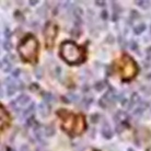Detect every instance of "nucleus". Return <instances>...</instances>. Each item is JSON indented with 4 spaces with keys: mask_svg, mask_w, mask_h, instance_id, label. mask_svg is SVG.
<instances>
[{
    "mask_svg": "<svg viewBox=\"0 0 151 151\" xmlns=\"http://www.w3.org/2000/svg\"><path fill=\"white\" fill-rule=\"evenodd\" d=\"M33 123H34V118H33V117H31V119H29V121H27V125L32 126V125H33Z\"/></svg>",
    "mask_w": 151,
    "mask_h": 151,
    "instance_id": "36",
    "label": "nucleus"
},
{
    "mask_svg": "<svg viewBox=\"0 0 151 151\" xmlns=\"http://www.w3.org/2000/svg\"><path fill=\"white\" fill-rule=\"evenodd\" d=\"M101 19L104 20V21H106V20L109 19V12L106 11V10H103L101 12Z\"/></svg>",
    "mask_w": 151,
    "mask_h": 151,
    "instance_id": "28",
    "label": "nucleus"
},
{
    "mask_svg": "<svg viewBox=\"0 0 151 151\" xmlns=\"http://www.w3.org/2000/svg\"><path fill=\"white\" fill-rule=\"evenodd\" d=\"M95 4L98 6V7H104L106 4L105 1H95Z\"/></svg>",
    "mask_w": 151,
    "mask_h": 151,
    "instance_id": "34",
    "label": "nucleus"
},
{
    "mask_svg": "<svg viewBox=\"0 0 151 151\" xmlns=\"http://www.w3.org/2000/svg\"><path fill=\"white\" fill-rule=\"evenodd\" d=\"M146 24L145 23H140V24H138V25H136V27H134V33L136 35H140L141 33H144L145 30H146Z\"/></svg>",
    "mask_w": 151,
    "mask_h": 151,
    "instance_id": "14",
    "label": "nucleus"
},
{
    "mask_svg": "<svg viewBox=\"0 0 151 151\" xmlns=\"http://www.w3.org/2000/svg\"><path fill=\"white\" fill-rule=\"evenodd\" d=\"M101 134H102V136L105 138V139H111L112 137H113V132H112V129H111L110 125L107 124V123H104L102 126V128H101Z\"/></svg>",
    "mask_w": 151,
    "mask_h": 151,
    "instance_id": "8",
    "label": "nucleus"
},
{
    "mask_svg": "<svg viewBox=\"0 0 151 151\" xmlns=\"http://www.w3.org/2000/svg\"><path fill=\"white\" fill-rule=\"evenodd\" d=\"M77 127L75 128V132L77 135H80L81 132L86 129V123H84V118H83V116H78V119H77Z\"/></svg>",
    "mask_w": 151,
    "mask_h": 151,
    "instance_id": "9",
    "label": "nucleus"
},
{
    "mask_svg": "<svg viewBox=\"0 0 151 151\" xmlns=\"http://www.w3.org/2000/svg\"><path fill=\"white\" fill-rule=\"evenodd\" d=\"M10 81V78H8L6 79V84H7V91H8V95L9 96H12V95L14 94L17 90H18V86H17V83L12 80L11 82H9Z\"/></svg>",
    "mask_w": 151,
    "mask_h": 151,
    "instance_id": "7",
    "label": "nucleus"
},
{
    "mask_svg": "<svg viewBox=\"0 0 151 151\" xmlns=\"http://www.w3.org/2000/svg\"><path fill=\"white\" fill-rule=\"evenodd\" d=\"M4 37L7 38V41H9V38L11 37V35H12L11 31H10L9 27H6V29L4 30Z\"/></svg>",
    "mask_w": 151,
    "mask_h": 151,
    "instance_id": "24",
    "label": "nucleus"
},
{
    "mask_svg": "<svg viewBox=\"0 0 151 151\" xmlns=\"http://www.w3.org/2000/svg\"><path fill=\"white\" fill-rule=\"evenodd\" d=\"M146 54H147V58L148 59H151V46L150 47H148L146 49Z\"/></svg>",
    "mask_w": 151,
    "mask_h": 151,
    "instance_id": "32",
    "label": "nucleus"
},
{
    "mask_svg": "<svg viewBox=\"0 0 151 151\" xmlns=\"http://www.w3.org/2000/svg\"><path fill=\"white\" fill-rule=\"evenodd\" d=\"M49 113H50V106H49V104H47L46 102H43L38 105V114L43 118L48 116Z\"/></svg>",
    "mask_w": 151,
    "mask_h": 151,
    "instance_id": "6",
    "label": "nucleus"
},
{
    "mask_svg": "<svg viewBox=\"0 0 151 151\" xmlns=\"http://www.w3.org/2000/svg\"><path fill=\"white\" fill-rule=\"evenodd\" d=\"M61 58L69 65H78L84 61V50L71 41L64 42L60 46Z\"/></svg>",
    "mask_w": 151,
    "mask_h": 151,
    "instance_id": "1",
    "label": "nucleus"
},
{
    "mask_svg": "<svg viewBox=\"0 0 151 151\" xmlns=\"http://www.w3.org/2000/svg\"><path fill=\"white\" fill-rule=\"evenodd\" d=\"M83 14V11H82V9L81 8H75V10H73V15H75L77 19H80L81 17H82Z\"/></svg>",
    "mask_w": 151,
    "mask_h": 151,
    "instance_id": "22",
    "label": "nucleus"
},
{
    "mask_svg": "<svg viewBox=\"0 0 151 151\" xmlns=\"http://www.w3.org/2000/svg\"><path fill=\"white\" fill-rule=\"evenodd\" d=\"M30 101H31L30 96H29V95H27V94L19 95V96L17 98V100H15V102L18 103V105H19L20 107H23V106L27 105V104L30 103Z\"/></svg>",
    "mask_w": 151,
    "mask_h": 151,
    "instance_id": "10",
    "label": "nucleus"
},
{
    "mask_svg": "<svg viewBox=\"0 0 151 151\" xmlns=\"http://www.w3.org/2000/svg\"><path fill=\"white\" fill-rule=\"evenodd\" d=\"M14 18H15V19L22 20V21L24 20V17H23L22 13H21L20 11H15V12H14Z\"/></svg>",
    "mask_w": 151,
    "mask_h": 151,
    "instance_id": "29",
    "label": "nucleus"
},
{
    "mask_svg": "<svg viewBox=\"0 0 151 151\" xmlns=\"http://www.w3.org/2000/svg\"><path fill=\"white\" fill-rule=\"evenodd\" d=\"M20 73H21V70L20 69H15L14 71H12V77L13 78H18L20 76Z\"/></svg>",
    "mask_w": 151,
    "mask_h": 151,
    "instance_id": "30",
    "label": "nucleus"
},
{
    "mask_svg": "<svg viewBox=\"0 0 151 151\" xmlns=\"http://www.w3.org/2000/svg\"><path fill=\"white\" fill-rule=\"evenodd\" d=\"M29 4H30V6L34 7V6H36V4H38V1L37 0H31V1H29Z\"/></svg>",
    "mask_w": 151,
    "mask_h": 151,
    "instance_id": "35",
    "label": "nucleus"
},
{
    "mask_svg": "<svg viewBox=\"0 0 151 151\" xmlns=\"http://www.w3.org/2000/svg\"><path fill=\"white\" fill-rule=\"evenodd\" d=\"M44 36H45L46 45L48 47H52L54 44V41H55V38L57 36V25H55L53 22L46 23Z\"/></svg>",
    "mask_w": 151,
    "mask_h": 151,
    "instance_id": "3",
    "label": "nucleus"
},
{
    "mask_svg": "<svg viewBox=\"0 0 151 151\" xmlns=\"http://www.w3.org/2000/svg\"><path fill=\"white\" fill-rule=\"evenodd\" d=\"M94 90L95 91H103L104 90V88H105V83L103 82V81H98V82H95V84H94Z\"/></svg>",
    "mask_w": 151,
    "mask_h": 151,
    "instance_id": "17",
    "label": "nucleus"
},
{
    "mask_svg": "<svg viewBox=\"0 0 151 151\" xmlns=\"http://www.w3.org/2000/svg\"><path fill=\"white\" fill-rule=\"evenodd\" d=\"M54 100H55V98H54V95L52 94V93L47 92V93H45V94H44V102H46L47 104L52 103Z\"/></svg>",
    "mask_w": 151,
    "mask_h": 151,
    "instance_id": "19",
    "label": "nucleus"
},
{
    "mask_svg": "<svg viewBox=\"0 0 151 151\" xmlns=\"http://www.w3.org/2000/svg\"><path fill=\"white\" fill-rule=\"evenodd\" d=\"M129 47H130V49H132V50H134V52H137V53H138V44H137L135 41L130 42V44H129Z\"/></svg>",
    "mask_w": 151,
    "mask_h": 151,
    "instance_id": "25",
    "label": "nucleus"
},
{
    "mask_svg": "<svg viewBox=\"0 0 151 151\" xmlns=\"http://www.w3.org/2000/svg\"><path fill=\"white\" fill-rule=\"evenodd\" d=\"M92 102H93L92 98H84L82 100V103L86 105V107H89V105H90V104H92Z\"/></svg>",
    "mask_w": 151,
    "mask_h": 151,
    "instance_id": "26",
    "label": "nucleus"
},
{
    "mask_svg": "<svg viewBox=\"0 0 151 151\" xmlns=\"http://www.w3.org/2000/svg\"><path fill=\"white\" fill-rule=\"evenodd\" d=\"M69 96H70V100L71 101H73V102H77L78 101V99H79V96L76 94H69Z\"/></svg>",
    "mask_w": 151,
    "mask_h": 151,
    "instance_id": "31",
    "label": "nucleus"
},
{
    "mask_svg": "<svg viewBox=\"0 0 151 151\" xmlns=\"http://www.w3.org/2000/svg\"><path fill=\"white\" fill-rule=\"evenodd\" d=\"M147 106H148V104L146 102L145 103L141 102L140 103V105H138L136 109H135V111H134V115H135V116H141L142 113L145 112V110L147 109Z\"/></svg>",
    "mask_w": 151,
    "mask_h": 151,
    "instance_id": "12",
    "label": "nucleus"
},
{
    "mask_svg": "<svg viewBox=\"0 0 151 151\" xmlns=\"http://www.w3.org/2000/svg\"><path fill=\"white\" fill-rule=\"evenodd\" d=\"M19 151H30V148L27 147V145H22V146L20 147V150Z\"/></svg>",
    "mask_w": 151,
    "mask_h": 151,
    "instance_id": "33",
    "label": "nucleus"
},
{
    "mask_svg": "<svg viewBox=\"0 0 151 151\" xmlns=\"http://www.w3.org/2000/svg\"><path fill=\"white\" fill-rule=\"evenodd\" d=\"M63 118V121H64V124H63V128L66 130V132H68V127H71L72 124H73V115H71L70 113L68 112H66V116L61 117Z\"/></svg>",
    "mask_w": 151,
    "mask_h": 151,
    "instance_id": "5",
    "label": "nucleus"
},
{
    "mask_svg": "<svg viewBox=\"0 0 151 151\" xmlns=\"http://www.w3.org/2000/svg\"><path fill=\"white\" fill-rule=\"evenodd\" d=\"M19 53L24 60L35 63L38 54V42L33 35H27L19 44Z\"/></svg>",
    "mask_w": 151,
    "mask_h": 151,
    "instance_id": "2",
    "label": "nucleus"
},
{
    "mask_svg": "<svg viewBox=\"0 0 151 151\" xmlns=\"http://www.w3.org/2000/svg\"><path fill=\"white\" fill-rule=\"evenodd\" d=\"M125 117H127L126 116V114H125L123 111H118V112L116 113V115H115V121L122 122V121H124L125 119Z\"/></svg>",
    "mask_w": 151,
    "mask_h": 151,
    "instance_id": "18",
    "label": "nucleus"
},
{
    "mask_svg": "<svg viewBox=\"0 0 151 151\" xmlns=\"http://www.w3.org/2000/svg\"><path fill=\"white\" fill-rule=\"evenodd\" d=\"M100 118H101V115L98 113H94L90 116V122L92 124H98L99 122H100Z\"/></svg>",
    "mask_w": 151,
    "mask_h": 151,
    "instance_id": "16",
    "label": "nucleus"
},
{
    "mask_svg": "<svg viewBox=\"0 0 151 151\" xmlns=\"http://www.w3.org/2000/svg\"><path fill=\"white\" fill-rule=\"evenodd\" d=\"M138 103H141V101H140V98H139V95H138V93H134V94L132 95V98H130V103H129V109L132 110V106L136 105V104H138Z\"/></svg>",
    "mask_w": 151,
    "mask_h": 151,
    "instance_id": "13",
    "label": "nucleus"
},
{
    "mask_svg": "<svg viewBox=\"0 0 151 151\" xmlns=\"http://www.w3.org/2000/svg\"><path fill=\"white\" fill-rule=\"evenodd\" d=\"M150 31H151V27H150Z\"/></svg>",
    "mask_w": 151,
    "mask_h": 151,
    "instance_id": "38",
    "label": "nucleus"
},
{
    "mask_svg": "<svg viewBox=\"0 0 151 151\" xmlns=\"http://www.w3.org/2000/svg\"><path fill=\"white\" fill-rule=\"evenodd\" d=\"M138 18H139V13L135 11V10H132V12H130V20H136Z\"/></svg>",
    "mask_w": 151,
    "mask_h": 151,
    "instance_id": "27",
    "label": "nucleus"
},
{
    "mask_svg": "<svg viewBox=\"0 0 151 151\" xmlns=\"http://www.w3.org/2000/svg\"><path fill=\"white\" fill-rule=\"evenodd\" d=\"M12 69V63L9 60V58L8 57H4V59L1 60V70L6 73L8 72H10Z\"/></svg>",
    "mask_w": 151,
    "mask_h": 151,
    "instance_id": "11",
    "label": "nucleus"
},
{
    "mask_svg": "<svg viewBox=\"0 0 151 151\" xmlns=\"http://www.w3.org/2000/svg\"><path fill=\"white\" fill-rule=\"evenodd\" d=\"M128 151H134V150H132V148H129V149H128Z\"/></svg>",
    "mask_w": 151,
    "mask_h": 151,
    "instance_id": "37",
    "label": "nucleus"
},
{
    "mask_svg": "<svg viewBox=\"0 0 151 151\" xmlns=\"http://www.w3.org/2000/svg\"><path fill=\"white\" fill-rule=\"evenodd\" d=\"M55 135V129L52 127V126H47L45 128V136L47 137H52Z\"/></svg>",
    "mask_w": 151,
    "mask_h": 151,
    "instance_id": "21",
    "label": "nucleus"
},
{
    "mask_svg": "<svg viewBox=\"0 0 151 151\" xmlns=\"http://www.w3.org/2000/svg\"><path fill=\"white\" fill-rule=\"evenodd\" d=\"M35 110V104L34 103H31V105L27 107V110L23 112V116L24 117H29L30 115H32L33 114V112H34Z\"/></svg>",
    "mask_w": 151,
    "mask_h": 151,
    "instance_id": "15",
    "label": "nucleus"
},
{
    "mask_svg": "<svg viewBox=\"0 0 151 151\" xmlns=\"http://www.w3.org/2000/svg\"><path fill=\"white\" fill-rule=\"evenodd\" d=\"M116 101V96L113 94V92H107L106 94H104L102 98L100 99L99 101V105L101 106L102 109H107L109 106L113 105V103Z\"/></svg>",
    "mask_w": 151,
    "mask_h": 151,
    "instance_id": "4",
    "label": "nucleus"
},
{
    "mask_svg": "<svg viewBox=\"0 0 151 151\" xmlns=\"http://www.w3.org/2000/svg\"><path fill=\"white\" fill-rule=\"evenodd\" d=\"M2 48H4V50H7V52H9V50H11V48H12V44L9 41L6 40V41L2 42Z\"/></svg>",
    "mask_w": 151,
    "mask_h": 151,
    "instance_id": "23",
    "label": "nucleus"
},
{
    "mask_svg": "<svg viewBox=\"0 0 151 151\" xmlns=\"http://www.w3.org/2000/svg\"><path fill=\"white\" fill-rule=\"evenodd\" d=\"M135 4L138 7H141L142 9H148L150 6V1H135Z\"/></svg>",
    "mask_w": 151,
    "mask_h": 151,
    "instance_id": "20",
    "label": "nucleus"
}]
</instances>
